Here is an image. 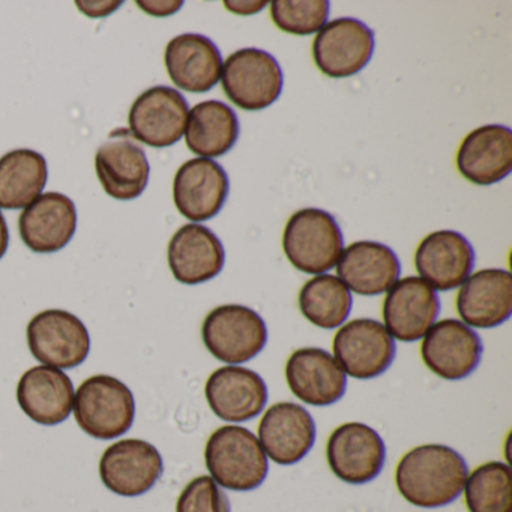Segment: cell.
<instances>
[{
	"mask_svg": "<svg viewBox=\"0 0 512 512\" xmlns=\"http://www.w3.org/2000/svg\"><path fill=\"white\" fill-rule=\"evenodd\" d=\"M74 418L94 439L110 440L127 433L136 418L133 392L109 374L86 379L74 395Z\"/></svg>",
	"mask_w": 512,
	"mask_h": 512,
	"instance_id": "obj_3",
	"label": "cell"
},
{
	"mask_svg": "<svg viewBox=\"0 0 512 512\" xmlns=\"http://www.w3.org/2000/svg\"><path fill=\"white\" fill-rule=\"evenodd\" d=\"M170 271L187 286L214 280L223 271L226 251L223 242L202 224H185L173 235L167 251Z\"/></svg>",
	"mask_w": 512,
	"mask_h": 512,
	"instance_id": "obj_22",
	"label": "cell"
},
{
	"mask_svg": "<svg viewBox=\"0 0 512 512\" xmlns=\"http://www.w3.org/2000/svg\"><path fill=\"white\" fill-rule=\"evenodd\" d=\"M160 452L142 439H122L104 451L100 460L103 484L118 496L136 497L148 493L163 475Z\"/></svg>",
	"mask_w": 512,
	"mask_h": 512,
	"instance_id": "obj_11",
	"label": "cell"
},
{
	"mask_svg": "<svg viewBox=\"0 0 512 512\" xmlns=\"http://www.w3.org/2000/svg\"><path fill=\"white\" fill-rule=\"evenodd\" d=\"M76 229V205L61 193L41 194L19 218L20 238L34 253L61 251L70 244Z\"/></svg>",
	"mask_w": 512,
	"mask_h": 512,
	"instance_id": "obj_21",
	"label": "cell"
},
{
	"mask_svg": "<svg viewBox=\"0 0 512 512\" xmlns=\"http://www.w3.org/2000/svg\"><path fill=\"white\" fill-rule=\"evenodd\" d=\"M26 335L34 358L59 370L79 367L91 350L85 323L65 310H46L37 314L29 322Z\"/></svg>",
	"mask_w": 512,
	"mask_h": 512,
	"instance_id": "obj_7",
	"label": "cell"
},
{
	"mask_svg": "<svg viewBox=\"0 0 512 512\" xmlns=\"http://www.w3.org/2000/svg\"><path fill=\"white\" fill-rule=\"evenodd\" d=\"M176 512H232L227 494L211 476H197L179 494Z\"/></svg>",
	"mask_w": 512,
	"mask_h": 512,
	"instance_id": "obj_33",
	"label": "cell"
},
{
	"mask_svg": "<svg viewBox=\"0 0 512 512\" xmlns=\"http://www.w3.org/2000/svg\"><path fill=\"white\" fill-rule=\"evenodd\" d=\"M224 7L230 13L238 14V16H253V14L260 13L263 8L268 7V2H224Z\"/></svg>",
	"mask_w": 512,
	"mask_h": 512,
	"instance_id": "obj_36",
	"label": "cell"
},
{
	"mask_svg": "<svg viewBox=\"0 0 512 512\" xmlns=\"http://www.w3.org/2000/svg\"><path fill=\"white\" fill-rule=\"evenodd\" d=\"M352 304V293L334 275H317L299 292V310L317 328L335 329L343 325L352 311Z\"/></svg>",
	"mask_w": 512,
	"mask_h": 512,
	"instance_id": "obj_30",
	"label": "cell"
},
{
	"mask_svg": "<svg viewBox=\"0 0 512 512\" xmlns=\"http://www.w3.org/2000/svg\"><path fill=\"white\" fill-rule=\"evenodd\" d=\"M326 458L332 473L341 481L367 484L376 479L385 466V443L367 424L346 422L329 436Z\"/></svg>",
	"mask_w": 512,
	"mask_h": 512,
	"instance_id": "obj_10",
	"label": "cell"
},
{
	"mask_svg": "<svg viewBox=\"0 0 512 512\" xmlns=\"http://www.w3.org/2000/svg\"><path fill=\"white\" fill-rule=\"evenodd\" d=\"M457 169L475 185H493L512 172V133L503 125H485L467 134L457 152Z\"/></svg>",
	"mask_w": 512,
	"mask_h": 512,
	"instance_id": "obj_25",
	"label": "cell"
},
{
	"mask_svg": "<svg viewBox=\"0 0 512 512\" xmlns=\"http://www.w3.org/2000/svg\"><path fill=\"white\" fill-rule=\"evenodd\" d=\"M475 266V251L461 233L439 230L422 239L416 248L415 268L434 290L457 289Z\"/></svg>",
	"mask_w": 512,
	"mask_h": 512,
	"instance_id": "obj_18",
	"label": "cell"
},
{
	"mask_svg": "<svg viewBox=\"0 0 512 512\" xmlns=\"http://www.w3.org/2000/svg\"><path fill=\"white\" fill-rule=\"evenodd\" d=\"M205 395L218 418L227 422H245L256 418L265 409L268 386L256 371L227 365L209 376Z\"/></svg>",
	"mask_w": 512,
	"mask_h": 512,
	"instance_id": "obj_19",
	"label": "cell"
},
{
	"mask_svg": "<svg viewBox=\"0 0 512 512\" xmlns=\"http://www.w3.org/2000/svg\"><path fill=\"white\" fill-rule=\"evenodd\" d=\"M95 170L107 196L122 202L142 196L151 173L145 151L125 128L113 131L109 140L98 149Z\"/></svg>",
	"mask_w": 512,
	"mask_h": 512,
	"instance_id": "obj_14",
	"label": "cell"
},
{
	"mask_svg": "<svg viewBox=\"0 0 512 512\" xmlns=\"http://www.w3.org/2000/svg\"><path fill=\"white\" fill-rule=\"evenodd\" d=\"M205 463L211 478L232 491H251L265 482L268 457L257 436L241 425H224L209 437Z\"/></svg>",
	"mask_w": 512,
	"mask_h": 512,
	"instance_id": "obj_2",
	"label": "cell"
},
{
	"mask_svg": "<svg viewBox=\"0 0 512 512\" xmlns=\"http://www.w3.org/2000/svg\"><path fill=\"white\" fill-rule=\"evenodd\" d=\"M286 380L292 394L310 406H331L346 394V373L331 353L317 347L298 349L290 355Z\"/></svg>",
	"mask_w": 512,
	"mask_h": 512,
	"instance_id": "obj_20",
	"label": "cell"
},
{
	"mask_svg": "<svg viewBox=\"0 0 512 512\" xmlns=\"http://www.w3.org/2000/svg\"><path fill=\"white\" fill-rule=\"evenodd\" d=\"M10 244V230H8L7 221L0 212V259L5 256Z\"/></svg>",
	"mask_w": 512,
	"mask_h": 512,
	"instance_id": "obj_37",
	"label": "cell"
},
{
	"mask_svg": "<svg viewBox=\"0 0 512 512\" xmlns=\"http://www.w3.org/2000/svg\"><path fill=\"white\" fill-rule=\"evenodd\" d=\"M49 178L47 161L31 149L0 158V208L25 209L41 196Z\"/></svg>",
	"mask_w": 512,
	"mask_h": 512,
	"instance_id": "obj_29",
	"label": "cell"
},
{
	"mask_svg": "<svg viewBox=\"0 0 512 512\" xmlns=\"http://www.w3.org/2000/svg\"><path fill=\"white\" fill-rule=\"evenodd\" d=\"M188 119L184 95L169 86L143 92L128 115L131 136L151 148H169L182 139Z\"/></svg>",
	"mask_w": 512,
	"mask_h": 512,
	"instance_id": "obj_13",
	"label": "cell"
},
{
	"mask_svg": "<svg viewBox=\"0 0 512 512\" xmlns=\"http://www.w3.org/2000/svg\"><path fill=\"white\" fill-rule=\"evenodd\" d=\"M374 34L361 20L337 19L326 23L313 41L317 68L331 79L361 73L374 53Z\"/></svg>",
	"mask_w": 512,
	"mask_h": 512,
	"instance_id": "obj_9",
	"label": "cell"
},
{
	"mask_svg": "<svg viewBox=\"0 0 512 512\" xmlns=\"http://www.w3.org/2000/svg\"><path fill=\"white\" fill-rule=\"evenodd\" d=\"M167 74L176 88L206 94L221 79L223 58L214 41L205 35L182 34L173 38L164 53Z\"/></svg>",
	"mask_w": 512,
	"mask_h": 512,
	"instance_id": "obj_23",
	"label": "cell"
},
{
	"mask_svg": "<svg viewBox=\"0 0 512 512\" xmlns=\"http://www.w3.org/2000/svg\"><path fill=\"white\" fill-rule=\"evenodd\" d=\"M344 238L337 220L322 209L295 212L283 233V250L289 262L305 274L322 275L337 265Z\"/></svg>",
	"mask_w": 512,
	"mask_h": 512,
	"instance_id": "obj_4",
	"label": "cell"
},
{
	"mask_svg": "<svg viewBox=\"0 0 512 512\" xmlns=\"http://www.w3.org/2000/svg\"><path fill=\"white\" fill-rule=\"evenodd\" d=\"M326 0H275L271 4V19L283 32L292 35H310L326 25L329 16Z\"/></svg>",
	"mask_w": 512,
	"mask_h": 512,
	"instance_id": "obj_32",
	"label": "cell"
},
{
	"mask_svg": "<svg viewBox=\"0 0 512 512\" xmlns=\"http://www.w3.org/2000/svg\"><path fill=\"white\" fill-rule=\"evenodd\" d=\"M202 338L218 361L244 364L265 349L268 328L260 314L245 305H221L206 316Z\"/></svg>",
	"mask_w": 512,
	"mask_h": 512,
	"instance_id": "obj_6",
	"label": "cell"
},
{
	"mask_svg": "<svg viewBox=\"0 0 512 512\" xmlns=\"http://www.w3.org/2000/svg\"><path fill=\"white\" fill-rule=\"evenodd\" d=\"M142 11L154 17H169L181 10L184 2H137Z\"/></svg>",
	"mask_w": 512,
	"mask_h": 512,
	"instance_id": "obj_35",
	"label": "cell"
},
{
	"mask_svg": "<svg viewBox=\"0 0 512 512\" xmlns=\"http://www.w3.org/2000/svg\"><path fill=\"white\" fill-rule=\"evenodd\" d=\"M238 115L232 107L217 100L203 101L188 112L185 142L200 158L223 157L238 142Z\"/></svg>",
	"mask_w": 512,
	"mask_h": 512,
	"instance_id": "obj_28",
	"label": "cell"
},
{
	"mask_svg": "<svg viewBox=\"0 0 512 512\" xmlns=\"http://www.w3.org/2000/svg\"><path fill=\"white\" fill-rule=\"evenodd\" d=\"M332 350L346 376L368 380L382 376L391 367L395 341L377 320L355 319L338 329Z\"/></svg>",
	"mask_w": 512,
	"mask_h": 512,
	"instance_id": "obj_8",
	"label": "cell"
},
{
	"mask_svg": "<svg viewBox=\"0 0 512 512\" xmlns=\"http://www.w3.org/2000/svg\"><path fill=\"white\" fill-rule=\"evenodd\" d=\"M457 311L464 325L488 329L512 314V277L505 269H481L461 284Z\"/></svg>",
	"mask_w": 512,
	"mask_h": 512,
	"instance_id": "obj_24",
	"label": "cell"
},
{
	"mask_svg": "<svg viewBox=\"0 0 512 512\" xmlns=\"http://www.w3.org/2000/svg\"><path fill=\"white\" fill-rule=\"evenodd\" d=\"M221 85L239 109L259 112L280 98L284 74L277 59L265 50L242 49L224 62Z\"/></svg>",
	"mask_w": 512,
	"mask_h": 512,
	"instance_id": "obj_5",
	"label": "cell"
},
{
	"mask_svg": "<svg viewBox=\"0 0 512 512\" xmlns=\"http://www.w3.org/2000/svg\"><path fill=\"white\" fill-rule=\"evenodd\" d=\"M439 313L436 290L419 277H406L388 290L383 301V326L395 340L413 343L427 334Z\"/></svg>",
	"mask_w": 512,
	"mask_h": 512,
	"instance_id": "obj_15",
	"label": "cell"
},
{
	"mask_svg": "<svg viewBox=\"0 0 512 512\" xmlns=\"http://www.w3.org/2000/svg\"><path fill=\"white\" fill-rule=\"evenodd\" d=\"M400 272L397 254L388 245L374 241L353 242L337 262L338 278L347 289L361 296L388 292L397 283Z\"/></svg>",
	"mask_w": 512,
	"mask_h": 512,
	"instance_id": "obj_26",
	"label": "cell"
},
{
	"mask_svg": "<svg viewBox=\"0 0 512 512\" xmlns=\"http://www.w3.org/2000/svg\"><path fill=\"white\" fill-rule=\"evenodd\" d=\"M76 7L91 19H103L122 7V2H76Z\"/></svg>",
	"mask_w": 512,
	"mask_h": 512,
	"instance_id": "obj_34",
	"label": "cell"
},
{
	"mask_svg": "<svg viewBox=\"0 0 512 512\" xmlns=\"http://www.w3.org/2000/svg\"><path fill=\"white\" fill-rule=\"evenodd\" d=\"M259 439L266 457L281 466L299 463L316 442V424L307 409L290 401L274 404L260 419Z\"/></svg>",
	"mask_w": 512,
	"mask_h": 512,
	"instance_id": "obj_17",
	"label": "cell"
},
{
	"mask_svg": "<svg viewBox=\"0 0 512 512\" xmlns=\"http://www.w3.org/2000/svg\"><path fill=\"white\" fill-rule=\"evenodd\" d=\"M463 490L469 512H512L511 469L502 461L476 467Z\"/></svg>",
	"mask_w": 512,
	"mask_h": 512,
	"instance_id": "obj_31",
	"label": "cell"
},
{
	"mask_svg": "<svg viewBox=\"0 0 512 512\" xmlns=\"http://www.w3.org/2000/svg\"><path fill=\"white\" fill-rule=\"evenodd\" d=\"M74 385L59 368L38 365L23 374L17 385V401L26 416L41 425H58L73 412Z\"/></svg>",
	"mask_w": 512,
	"mask_h": 512,
	"instance_id": "obj_27",
	"label": "cell"
},
{
	"mask_svg": "<svg viewBox=\"0 0 512 512\" xmlns=\"http://www.w3.org/2000/svg\"><path fill=\"white\" fill-rule=\"evenodd\" d=\"M422 338V361L431 373L442 379H466L481 362L484 352L481 338L460 320H440Z\"/></svg>",
	"mask_w": 512,
	"mask_h": 512,
	"instance_id": "obj_12",
	"label": "cell"
},
{
	"mask_svg": "<svg viewBox=\"0 0 512 512\" xmlns=\"http://www.w3.org/2000/svg\"><path fill=\"white\" fill-rule=\"evenodd\" d=\"M467 475L466 461L455 449L430 443L403 455L395 470V484L412 505L440 508L458 499Z\"/></svg>",
	"mask_w": 512,
	"mask_h": 512,
	"instance_id": "obj_1",
	"label": "cell"
},
{
	"mask_svg": "<svg viewBox=\"0 0 512 512\" xmlns=\"http://www.w3.org/2000/svg\"><path fill=\"white\" fill-rule=\"evenodd\" d=\"M229 190V176L220 164L209 158H194L176 172L173 200L187 220L202 223L221 212Z\"/></svg>",
	"mask_w": 512,
	"mask_h": 512,
	"instance_id": "obj_16",
	"label": "cell"
}]
</instances>
